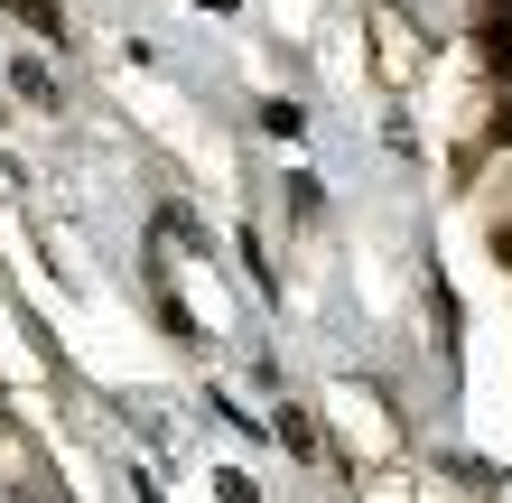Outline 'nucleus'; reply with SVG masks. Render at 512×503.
I'll use <instances>...</instances> for the list:
<instances>
[{
	"label": "nucleus",
	"instance_id": "obj_1",
	"mask_svg": "<svg viewBox=\"0 0 512 503\" xmlns=\"http://www.w3.org/2000/svg\"><path fill=\"white\" fill-rule=\"evenodd\" d=\"M485 66L512 84V19H485Z\"/></svg>",
	"mask_w": 512,
	"mask_h": 503
},
{
	"label": "nucleus",
	"instance_id": "obj_2",
	"mask_svg": "<svg viewBox=\"0 0 512 503\" xmlns=\"http://www.w3.org/2000/svg\"><path fill=\"white\" fill-rule=\"evenodd\" d=\"M10 10L38 28V38H56V28H66V10H56V0H10Z\"/></svg>",
	"mask_w": 512,
	"mask_h": 503
},
{
	"label": "nucleus",
	"instance_id": "obj_3",
	"mask_svg": "<svg viewBox=\"0 0 512 503\" xmlns=\"http://www.w3.org/2000/svg\"><path fill=\"white\" fill-rule=\"evenodd\" d=\"M494 140H512V84H503V103H494Z\"/></svg>",
	"mask_w": 512,
	"mask_h": 503
},
{
	"label": "nucleus",
	"instance_id": "obj_4",
	"mask_svg": "<svg viewBox=\"0 0 512 503\" xmlns=\"http://www.w3.org/2000/svg\"><path fill=\"white\" fill-rule=\"evenodd\" d=\"M494 261H503V271H512V233H494Z\"/></svg>",
	"mask_w": 512,
	"mask_h": 503
},
{
	"label": "nucleus",
	"instance_id": "obj_5",
	"mask_svg": "<svg viewBox=\"0 0 512 503\" xmlns=\"http://www.w3.org/2000/svg\"><path fill=\"white\" fill-rule=\"evenodd\" d=\"M494 10H503V19H512V0H494Z\"/></svg>",
	"mask_w": 512,
	"mask_h": 503
}]
</instances>
